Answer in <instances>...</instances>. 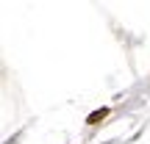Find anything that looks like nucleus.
I'll return each instance as SVG.
<instances>
[{"label":"nucleus","mask_w":150,"mask_h":144,"mask_svg":"<svg viewBox=\"0 0 150 144\" xmlns=\"http://www.w3.org/2000/svg\"><path fill=\"white\" fill-rule=\"evenodd\" d=\"M106 117H108V108H100V111L89 114V117H86V122H89V125H95V122H100V119H106Z\"/></svg>","instance_id":"f257e3e1"}]
</instances>
